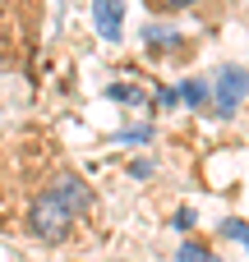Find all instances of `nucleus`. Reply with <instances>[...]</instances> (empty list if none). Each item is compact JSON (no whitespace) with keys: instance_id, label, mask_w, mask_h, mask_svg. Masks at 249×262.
Returning <instances> with one entry per match:
<instances>
[{"instance_id":"nucleus-1","label":"nucleus","mask_w":249,"mask_h":262,"mask_svg":"<svg viewBox=\"0 0 249 262\" xmlns=\"http://www.w3.org/2000/svg\"><path fill=\"white\" fill-rule=\"evenodd\" d=\"M88 212L92 189L51 134H0V235L65 244Z\"/></svg>"},{"instance_id":"nucleus-2","label":"nucleus","mask_w":249,"mask_h":262,"mask_svg":"<svg viewBox=\"0 0 249 262\" xmlns=\"http://www.w3.org/2000/svg\"><path fill=\"white\" fill-rule=\"evenodd\" d=\"M46 0H0V64H23L37 51Z\"/></svg>"},{"instance_id":"nucleus-3","label":"nucleus","mask_w":249,"mask_h":262,"mask_svg":"<svg viewBox=\"0 0 249 262\" xmlns=\"http://www.w3.org/2000/svg\"><path fill=\"white\" fill-rule=\"evenodd\" d=\"M143 5H148V14H157V18L194 14V18L208 23V28H217V23L231 18V9H236V0H143Z\"/></svg>"},{"instance_id":"nucleus-4","label":"nucleus","mask_w":249,"mask_h":262,"mask_svg":"<svg viewBox=\"0 0 249 262\" xmlns=\"http://www.w3.org/2000/svg\"><path fill=\"white\" fill-rule=\"evenodd\" d=\"M213 92H217V115H231L240 101H245L249 92V69L245 64H226V69H217V83H213Z\"/></svg>"},{"instance_id":"nucleus-5","label":"nucleus","mask_w":249,"mask_h":262,"mask_svg":"<svg viewBox=\"0 0 249 262\" xmlns=\"http://www.w3.org/2000/svg\"><path fill=\"white\" fill-rule=\"evenodd\" d=\"M92 14H97V32L106 41H120V23H125L120 0H92Z\"/></svg>"},{"instance_id":"nucleus-6","label":"nucleus","mask_w":249,"mask_h":262,"mask_svg":"<svg viewBox=\"0 0 249 262\" xmlns=\"http://www.w3.org/2000/svg\"><path fill=\"white\" fill-rule=\"evenodd\" d=\"M176 262H217V258H213V249H208V244L189 239V244L180 249V258H176Z\"/></svg>"},{"instance_id":"nucleus-7","label":"nucleus","mask_w":249,"mask_h":262,"mask_svg":"<svg viewBox=\"0 0 249 262\" xmlns=\"http://www.w3.org/2000/svg\"><path fill=\"white\" fill-rule=\"evenodd\" d=\"M111 101H139V92H134V88H125V83H120V88H111Z\"/></svg>"},{"instance_id":"nucleus-8","label":"nucleus","mask_w":249,"mask_h":262,"mask_svg":"<svg viewBox=\"0 0 249 262\" xmlns=\"http://www.w3.org/2000/svg\"><path fill=\"white\" fill-rule=\"evenodd\" d=\"M203 97H208V92H203V83H185V101H194V106H199Z\"/></svg>"},{"instance_id":"nucleus-9","label":"nucleus","mask_w":249,"mask_h":262,"mask_svg":"<svg viewBox=\"0 0 249 262\" xmlns=\"http://www.w3.org/2000/svg\"><path fill=\"white\" fill-rule=\"evenodd\" d=\"M245 244H249V235H245Z\"/></svg>"},{"instance_id":"nucleus-10","label":"nucleus","mask_w":249,"mask_h":262,"mask_svg":"<svg viewBox=\"0 0 249 262\" xmlns=\"http://www.w3.org/2000/svg\"><path fill=\"white\" fill-rule=\"evenodd\" d=\"M245 14H249V9H245Z\"/></svg>"}]
</instances>
